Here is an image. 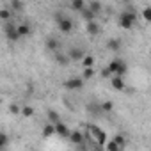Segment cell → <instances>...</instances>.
Returning a JSON list of instances; mask_svg holds the SVG:
<instances>
[{"mask_svg":"<svg viewBox=\"0 0 151 151\" xmlns=\"http://www.w3.org/2000/svg\"><path fill=\"white\" fill-rule=\"evenodd\" d=\"M110 75H114V77H124V73L128 71V64L123 60V59H112L109 62V66H105Z\"/></svg>","mask_w":151,"mask_h":151,"instance_id":"6da1fadb","label":"cell"},{"mask_svg":"<svg viewBox=\"0 0 151 151\" xmlns=\"http://www.w3.org/2000/svg\"><path fill=\"white\" fill-rule=\"evenodd\" d=\"M55 22H57V25H59V30L64 32V34H69V32L75 29L73 20H71L69 16H66L64 13H60V11L55 13Z\"/></svg>","mask_w":151,"mask_h":151,"instance_id":"7a4b0ae2","label":"cell"},{"mask_svg":"<svg viewBox=\"0 0 151 151\" xmlns=\"http://www.w3.org/2000/svg\"><path fill=\"white\" fill-rule=\"evenodd\" d=\"M137 22V14L132 13V11H123L119 14V25L123 29H132V25Z\"/></svg>","mask_w":151,"mask_h":151,"instance_id":"3957f363","label":"cell"},{"mask_svg":"<svg viewBox=\"0 0 151 151\" xmlns=\"http://www.w3.org/2000/svg\"><path fill=\"white\" fill-rule=\"evenodd\" d=\"M89 132H91V135H93L96 146L103 147L105 142H107V135H105V132H101V130H100L98 126H94V124H89Z\"/></svg>","mask_w":151,"mask_h":151,"instance_id":"277c9868","label":"cell"},{"mask_svg":"<svg viewBox=\"0 0 151 151\" xmlns=\"http://www.w3.org/2000/svg\"><path fill=\"white\" fill-rule=\"evenodd\" d=\"M4 34H6L7 41H11V43H16V41L20 39L18 30H16V25L13 23V20H11V22H6V25H4Z\"/></svg>","mask_w":151,"mask_h":151,"instance_id":"5b68a950","label":"cell"},{"mask_svg":"<svg viewBox=\"0 0 151 151\" xmlns=\"http://www.w3.org/2000/svg\"><path fill=\"white\" fill-rule=\"evenodd\" d=\"M64 87L68 91H77V89H82L84 87V78L80 77H73V78H68L64 82Z\"/></svg>","mask_w":151,"mask_h":151,"instance_id":"8992f818","label":"cell"},{"mask_svg":"<svg viewBox=\"0 0 151 151\" xmlns=\"http://www.w3.org/2000/svg\"><path fill=\"white\" fill-rule=\"evenodd\" d=\"M86 57V52L80 48V46H73L69 52H68V59L69 60H82Z\"/></svg>","mask_w":151,"mask_h":151,"instance_id":"52a82bcc","label":"cell"},{"mask_svg":"<svg viewBox=\"0 0 151 151\" xmlns=\"http://www.w3.org/2000/svg\"><path fill=\"white\" fill-rule=\"evenodd\" d=\"M68 139H69V140H71L75 146H78V144H84V142H86V135H84L80 130H75V132H71Z\"/></svg>","mask_w":151,"mask_h":151,"instance_id":"ba28073f","label":"cell"},{"mask_svg":"<svg viewBox=\"0 0 151 151\" xmlns=\"http://www.w3.org/2000/svg\"><path fill=\"white\" fill-rule=\"evenodd\" d=\"M55 126V133L57 135H60V137H69V133H71V130H69V126L68 124H64V123H57V124H53Z\"/></svg>","mask_w":151,"mask_h":151,"instance_id":"9c48e42d","label":"cell"},{"mask_svg":"<svg viewBox=\"0 0 151 151\" xmlns=\"http://www.w3.org/2000/svg\"><path fill=\"white\" fill-rule=\"evenodd\" d=\"M87 110L93 114V116H103V110H101V105L100 103H96V101H91L89 105H87Z\"/></svg>","mask_w":151,"mask_h":151,"instance_id":"30bf717a","label":"cell"},{"mask_svg":"<svg viewBox=\"0 0 151 151\" xmlns=\"http://www.w3.org/2000/svg\"><path fill=\"white\" fill-rule=\"evenodd\" d=\"M16 30H18V36H20V37H25V36H29V34L32 32V29H30V25H29V23L16 25Z\"/></svg>","mask_w":151,"mask_h":151,"instance_id":"8fae6325","label":"cell"},{"mask_svg":"<svg viewBox=\"0 0 151 151\" xmlns=\"http://www.w3.org/2000/svg\"><path fill=\"white\" fill-rule=\"evenodd\" d=\"M121 43H123V41H121V39H117V37H114V39H109V43H107V48H109V50H112V52H119V50H121V46H123Z\"/></svg>","mask_w":151,"mask_h":151,"instance_id":"7c38bea8","label":"cell"},{"mask_svg":"<svg viewBox=\"0 0 151 151\" xmlns=\"http://www.w3.org/2000/svg\"><path fill=\"white\" fill-rule=\"evenodd\" d=\"M112 87L116 89V91H123L124 89V78L123 77H112Z\"/></svg>","mask_w":151,"mask_h":151,"instance_id":"4fadbf2b","label":"cell"},{"mask_svg":"<svg viewBox=\"0 0 151 151\" xmlns=\"http://www.w3.org/2000/svg\"><path fill=\"white\" fill-rule=\"evenodd\" d=\"M86 29H87V34H91V36H96V34H100V30H101L96 22H89Z\"/></svg>","mask_w":151,"mask_h":151,"instance_id":"5bb4252c","label":"cell"},{"mask_svg":"<svg viewBox=\"0 0 151 151\" xmlns=\"http://www.w3.org/2000/svg\"><path fill=\"white\" fill-rule=\"evenodd\" d=\"M46 117H48V123L50 124H57L59 123V112H55V110H48L46 112Z\"/></svg>","mask_w":151,"mask_h":151,"instance_id":"9a60e30c","label":"cell"},{"mask_svg":"<svg viewBox=\"0 0 151 151\" xmlns=\"http://www.w3.org/2000/svg\"><path fill=\"white\" fill-rule=\"evenodd\" d=\"M59 46H60V43H59V39H55V37H50V39L46 41V48L52 50V52H55Z\"/></svg>","mask_w":151,"mask_h":151,"instance_id":"2e32d148","label":"cell"},{"mask_svg":"<svg viewBox=\"0 0 151 151\" xmlns=\"http://www.w3.org/2000/svg\"><path fill=\"white\" fill-rule=\"evenodd\" d=\"M20 114H22L23 117H32V116H34V109H32L30 105H23V107L20 109Z\"/></svg>","mask_w":151,"mask_h":151,"instance_id":"e0dca14e","label":"cell"},{"mask_svg":"<svg viewBox=\"0 0 151 151\" xmlns=\"http://www.w3.org/2000/svg\"><path fill=\"white\" fill-rule=\"evenodd\" d=\"M52 135H55V126L48 123L43 126V137H52Z\"/></svg>","mask_w":151,"mask_h":151,"instance_id":"ac0fdd59","label":"cell"},{"mask_svg":"<svg viewBox=\"0 0 151 151\" xmlns=\"http://www.w3.org/2000/svg\"><path fill=\"white\" fill-rule=\"evenodd\" d=\"M55 62H59L60 66H68V64H69V59H68V55H64V53H55Z\"/></svg>","mask_w":151,"mask_h":151,"instance_id":"d6986e66","label":"cell"},{"mask_svg":"<svg viewBox=\"0 0 151 151\" xmlns=\"http://www.w3.org/2000/svg\"><path fill=\"white\" fill-rule=\"evenodd\" d=\"M112 140H114V142H116V144H117V146H119L121 149H124V146H126V137H124V135L117 133V135H116V137H114Z\"/></svg>","mask_w":151,"mask_h":151,"instance_id":"ffe728a7","label":"cell"},{"mask_svg":"<svg viewBox=\"0 0 151 151\" xmlns=\"http://www.w3.org/2000/svg\"><path fill=\"white\" fill-rule=\"evenodd\" d=\"M11 18H13V13H11V9H0V20H4V22H11Z\"/></svg>","mask_w":151,"mask_h":151,"instance_id":"44dd1931","label":"cell"},{"mask_svg":"<svg viewBox=\"0 0 151 151\" xmlns=\"http://www.w3.org/2000/svg\"><path fill=\"white\" fill-rule=\"evenodd\" d=\"M80 14H82V18H84V20H87V23H89V22H94V18H96V14H93L87 7H86L84 11H80Z\"/></svg>","mask_w":151,"mask_h":151,"instance_id":"7402d4cb","label":"cell"},{"mask_svg":"<svg viewBox=\"0 0 151 151\" xmlns=\"http://www.w3.org/2000/svg\"><path fill=\"white\" fill-rule=\"evenodd\" d=\"M71 7L75 11H84L86 9V4H84V0H73L71 2Z\"/></svg>","mask_w":151,"mask_h":151,"instance_id":"603a6c76","label":"cell"},{"mask_svg":"<svg viewBox=\"0 0 151 151\" xmlns=\"http://www.w3.org/2000/svg\"><path fill=\"white\" fill-rule=\"evenodd\" d=\"M82 64H84V68H94V57L93 55H86L82 59Z\"/></svg>","mask_w":151,"mask_h":151,"instance_id":"cb8c5ba5","label":"cell"},{"mask_svg":"<svg viewBox=\"0 0 151 151\" xmlns=\"http://www.w3.org/2000/svg\"><path fill=\"white\" fill-rule=\"evenodd\" d=\"M105 151H123L114 140H109V142H105Z\"/></svg>","mask_w":151,"mask_h":151,"instance_id":"d4e9b609","label":"cell"},{"mask_svg":"<svg viewBox=\"0 0 151 151\" xmlns=\"http://www.w3.org/2000/svg\"><path fill=\"white\" fill-rule=\"evenodd\" d=\"M87 9H89V11H91L93 14H98V13L101 11V4H100V2H91Z\"/></svg>","mask_w":151,"mask_h":151,"instance_id":"484cf974","label":"cell"},{"mask_svg":"<svg viewBox=\"0 0 151 151\" xmlns=\"http://www.w3.org/2000/svg\"><path fill=\"white\" fill-rule=\"evenodd\" d=\"M11 9L13 11H23L25 9V4L23 2H18V0H13V2H11Z\"/></svg>","mask_w":151,"mask_h":151,"instance_id":"4316f807","label":"cell"},{"mask_svg":"<svg viewBox=\"0 0 151 151\" xmlns=\"http://www.w3.org/2000/svg\"><path fill=\"white\" fill-rule=\"evenodd\" d=\"M7 142H9V137H7V133L0 132V149H2V147H6V146H7Z\"/></svg>","mask_w":151,"mask_h":151,"instance_id":"83f0119b","label":"cell"},{"mask_svg":"<svg viewBox=\"0 0 151 151\" xmlns=\"http://www.w3.org/2000/svg\"><path fill=\"white\" fill-rule=\"evenodd\" d=\"M93 77H94V68H84V78L89 80Z\"/></svg>","mask_w":151,"mask_h":151,"instance_id":"f1b7e54d","label":"cell"},{"mask_svg":"<svg viewBox=\"0 0 151 151\" xmlns=\"http://www.w3.org/2000/svg\"><path fill=\"white\" fill-rule=\"evenodd\" d=\"M100 105H101V110H103V114H107V112H110V110L114 109L112 101H103V103H100Z\"/></svg>","mask_w":151,"mask_h":151,"instance_id":"f546056e","label":"cell"},{"mask_svg":"<svg viewBox=\"0 0 151 151\" xmlns=\"http://www.w3.org/2000/svg\"><path fill=\"white\" fill-rule=\"evenodd\" d=\"M142 16H144V20H151V7L147 6V7H144V11H142Z\"/></svg>","mask_w":151,"mask_h":151,"instance_id":"4dcf8cb0","label":"cell"},{"mask_svg":"<svg viewBox=\"0 0 151 151\" xmlns=\"http://www.w3.org/2000/svg\"><path fill=\"white\" fill-rule=\"evenodd\" d=\"M9 112L16 116V114H20V107H18L16 103H11V105H9Z\"/></svg>","mask_w":151,"mask_h":151,"instance_id":"1f68e13d","label":"cell"},{"mask_svg":"<svg viewBox=\"0 0 151 151\" xmlns=\"http://www.w3.org/2000/svg\"><path fill=\"white\" fill-rule=\"evenodd\" d=\"M101 77H103V78H109V77H112V75H110V71H109L107 68H103V69H101Z\"/></svg>","mask_w":151,"mask_h":151,"instance_id":"d6a6232c","label":"cell"},{"mask_svg":"<svg viewBox=\"0 0 151 151\" xmlns=\"http://www.w3.org/2000/svg\"><path fill=\"white\" fill-rule=\"evenodd\" d=\"M77 147V151H87V146H86V142L84 144H78V146H75Z\"/></svg>","mask_w":151,"mask_h":151,"instance_id":"836d02e7","label":"cell"},{"mask_svg":"<svg viewBox=\"0 0 151 151\" xmlns=\"http://www.w3.org/2000/svg\"><path fill=\"white\" fill-rule=\"evenodd\" d=\"M93 151H103V147H100V146H94V149Z\"/></svg>","mask_w":151,"mask_h":151,"instance_id":"e575fe53","label":"cell"}]
</instances>
